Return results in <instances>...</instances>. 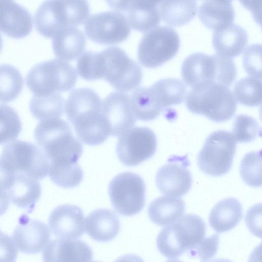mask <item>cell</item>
Segmentation results:
<instances>
[{
	"label": "cell",
	"instance_id": "74e56055",
	"mask_svg": "<svg viewBox=\"0 0 262 262\" xmlns=\"http://www.w3.org/2000/svg\"><path fill=\"white\" fill-rule=\"evenodd\" d=\"M243 64L246 72L251 77L261 78V46L252 44L248 46L243 55Z\"/></svg>",
	"mask_w": 262,
	"mask_h": 262
},
{
	"label": "cell",
	"instance_id": "cb8c5ba5",
	"mask_svg": "<svg viewBox=\"0 0 262 262\" xmlns=\"http://www.w3.org/2000/svg\"><path fill=\"white\" fill-rule=\"evenodd\" d=\"M11 201L16 206L31 212L41 195L37 180L22 173H15L14 182L8 190Z\"/></svg>",
	"mask_w": 262,
	"mask_h": 262
},
{
	"label": "cell",
	"instance_id": "60d3db41",
	"mask_svg": "<svg viewBox=\"0 0 262 262\" xmlns=\"http://www.w3.org/2000/svg\"><path fill=\"white\" fill-rule=\"evenodd\" d=\"M15 173L0 160V189L8 191L12 186Z\"/></svg>",
	"mask_w": 262,
	"mask_h": 262
},
{
	"label": "cell",
	"instance_id": "f6af8a7d",
	"mask_svg": "<svg viewBox=\"0 0 262 262\" xmlns=\"http://www.w3.org/2000/svg\"><path fill=\"white\" fill-rule=\"evenodd\" d=\"M165 262H183L182 261L177 259H173L166 260Z\"/></svg>",
	"mask_w": 262,
	"mask_h": 262
},
{
	"label": "cell",
	"instance_id": "9c48e42d",
	"mask_svg": "<svg viewBox=\"0 0 262 262\" xmlns=\"http://www.w3.org/2000/svg\"><path fill=\"white\" fill-rule=\"evenodd\" d=\"M180 43L179 36L173 28L156 27L142 37L138 48V60L146 68L161 66L176 55Z\"/></svg>",
	"mask_w": 262,
	"mask_h": 262
},
{
	"label": "cell",
	"instance_id": "4dcf8cb0",
	"mask_svg": "<svg viewBox=\"0 0 262 262\" xmlns=\"http://www.w3.org/2000/svg\"><path fill=\"white\" fill-rule=\"evenodd\" d=\"M151 86L163 110L181 103L187 95L186 85L181 80L177 78L162 79Z\"/></svg>",
	"mask_w": 262,
	"mask_h": 262
},
{
	"label": "cell",
	"instance_id": "4fadbf2b",
	"mask_svg": "<svg viewBox=\"0 0 262 262\" xmlns=\"http://www.w3.org/2000/svg\"><path fill=\"white\" fill-rule=\"evenodd\" d=\"M221 56L197 52L184 60L181 67L183 81L192 88L201 84L213 82L222 84Z\"/></svg>",
	"mask_w": 262,
	"mask_h": 262
},
{
	"label": "cell",
	"instance_id": "d590c367",
	"mask_svg": "<svg viewBox=\"0 0 262 262\" xmlns=\"http://www.w3.org/2000/svg\"><path fill=\"white\" fill-rule=\"evenodd\" d=\"M239 173L243 180L249 186H261V152L252 151L247 153L242 160Z\"/></svg>",
	"mask_w": 262,
	"mask_h": 262
},
{
	"label": "cell",
	"instance_id": "8fae6325",
	"mask_svg": "<svg viewBox=\"0 0 262 262\" xmlns=\"http://www.w3.org/2000/svg\"><path fill=\"white\" fill-rule=\"evenodd\" d=\"M84 31L92 41L104 45L121 43L129 36L130 29L121 12L104 11L93 14L85 23Z\"/></svg>",
	"mask_w": 262,
	"mask_h": 262
},
{
	"label": "cell",
	"instance_id": "6da1fadb",
	"mask_svg": "<svg viewBox=\"0 0 262 262\" xmlns=\"http://www.w3.org/2000/svg\"><path fill=\"white\" fill-rule=\"evenodd\" d=\"M76 71L86 80L103 79L123 93L136 89L143 77L140 66L122 49L115 47L99 52H83L77 60Z\"/></svg>",
	"mask_w": 262,
	"mask_h": 262
},
{
	"label": "cell",
	"instance_id": "52a82bcc",
	"mask_svg": "<svg viewBox=\"0 0 262 262\" xmlns=\"http://www.w3.org/2000/svg\"><path fill=\"white\" fill-rule=\"evenodd\" d=\"M0 160L15 173L26 174L37 180L49 174V159L41 148L30 142H10L3 148Z\"/></svg>",
	"mask_w": 262,
	"mask_h": 262
},
{
	"label": "cell",
	"instance_id": "5bb4252c",
	"mask_svg": "<svg viewBox=\"0 0 262 262\" xmlns=\"http://www.w3.org/2000/svg\"><path fill=\"white\" fill-rule=\"evenodd\" d=\"M185 157H172L158 170L156 183L158 189L166 195L179 197L186 194L192 184V176Z\"/></svg>",
	"mask_w": 262,
	"mask_h": 262
},
{
	"label": "cell",
	"instance_id": "e0dca14e",
	"mask_svg": "<svg viewBox=\"0 0 262 262\" xmlns=\"http://www.w3.org/2000/svg\"><path fill=\"white\" fill-rule=\"evenodd\" d=\"M50 232L44 223L22 215L12 234L17 249L26 254L42 251L49 242Z\"/></svg>",
	"mask_w": 262,
	"mask_h": 262
},
{
	"label": "cell",
	"instance_id": "7c38bea8",
	"mask_svg": "<svg viewBox=\"0 0 262 262\" xmlns=\"http://www.w3.org/2000/svg\"><path fill=\"white\" fill-rule=\"evenodd\" d=\"M157 146L154 132L147 127H136L121 135L116 145L119 160L128 166L138 165L150 158Z\"/></svg>",
	"mask_w": 262,
	"mask_h": 262
},
{
	"label": "cell",
	"instance_id": "f546056e",
	"mask_svg": "<svg viewBox=\"0 0 262 262\" xmlns=\"http://www.w3.org/2000/svg\"><path fill=\"white\" fill-rule=\"evenodd\" d=\"M29 107L33 117L43 121L61 116L64 112L65 102L59 93L34 95L30 100Z\"/></svg>",
	"mask_w": 262,
	"mask_h": 262
},
{
	"label": "cell",
	"instance_id": "7bdbcfd3",
	"mask_svg": "<svg viewBox=\"0 0 262 262\" xmlns=\"http://www.w3.org/2000/svg\"><path fill=\"white\" fill-rule=\"evenodd\" d=\"M114 262H144L139 256L133 254H127L118 257Z\"/></svg>",
	"mask_w": 262,
	"mask_h": 262
},
{
	"label": "cell",
	"instance_id": "8992f818",
	"mask_svg": "<svg viewBox=\"0 0 262 262\" xmlns=\"http://www.w3.org/2000/svg\"><path fill=\"white\" fill-rule=\"evenodd\" d=\"M77 79L74 67L68 62L52 59L32 67L27 75L26 83L35 95H45L72 89Z\"/></svg>",
	"mask_w": 262,
	"mask_h": 262
},
{
	"label": "cell",
	"instance_id": "44dd1931",
	"mask_svg": "<svg viewBox=\"0 0 262 262\" xmlns=\"http://www.w3.org/2000/svg\"><path fill=\"white\" fill-rule=\"evenodd\" d=\"M86 233L94 240L107 242L119 233L120 223L117 214L108 209L100 208L90 213L85 219Z\"/></svg>",
	"mask_w": 262,
	"mask_h": 262
},
{
	"label": "cell",
	"instance_id": "ee69618b",
	"mask_svg": "<svg viewBox=\"0 0 262 262\" xmlns=\"http://www.w3.org/2000/svg\"><path fill=\"white\" fill-rule=\"evenodd\" d=\"M210 262H233L229 259L224 258H216L211 260Z\"/></svg>",
	"mask_w": 262,
	"mask_h": 262
},
{
	"label": "cell",
	"instance_id": "7dc6e473",
	"mask_svg": "<svg viewBox=\"0 0 262 262\" xmlns=\"http://www.w3.org/2000/svg\"><path fill=\"white\" fill-rule=\"evenodd\" d=\"M92 262H101V261H92Z\"/></svg>",
	"mask_w": 262,
	"mask_h": 262
},
{
	"label": "cell",
	"instance_id": "7402d4cb",
	"mask_svg": "<svg viewBox=\"0 0 262 262\" xmlns=\"http://www.w3.org/2000/svg\"><path fill=\"white\" fill-rule=\"evenodd\" d=\"M247 43L246 31L235 24L214 31L212 36V45L216 54L230 58L242 53Z\"/></svg>",
	"mask_w": 262,
	"mask_h": 262
},
{
	"label": "cell",
	"instance_id": "603a6c76",
	"mask_svg": "<svg viewBox=\"0 0 262 262\" xmlns=\"http://www.w3.org/2000/svg\"><path fill=\"white\" fill-rule=\"evenodd\" d=\"M85 43L82 31L72 27L62 30L53 38L52 48L58 59L67 62L76 59L83 53Z\"/></svg>",
	"mask_w": 262,
	"mask_h": 262
},
{
	"label": "cell",
	"instance_id": "c3c4849f",
	"mask_svg": "<svg viewBox=\"0 0 262 262\" xmlns=\"http://www.w3.org/2000/svg\"><path fill=\"white\" fill-rule=\"evenodd\" d=\"M1 232V231H0Z\"/></svg>",
	"mask_w": 262,
	"mask_h": 262
},
{
	"label": "cell",
	"instance_id": "f1b7e54d",
	"mask_svg": "<svg viewBox=\"0 0 262 262\" xmlns=\"http://www.w3.org/2000/svg\"><path fill=\"white\" fill-rule=\"evenodd\" d=\"M160 16L167 24L180 26L188 23L196 15L195 1H165L159 3Z\"/></svg>",
	"mask_w": 262,
	"mask_h": 262
},
{
	"label": "cell",
	"instance_id": "bcb514c9",
	"mask_svg": "<svg viewBox=\"0 0 262 262\" xmlns=\"http://www.w3.org/2000/svg\"><path fill=\"white\" fill-rule=\"evenodd\" d=\"M3 48V39L1 36V34L0 33V52L2 49Z\"/></svg>",
	"mask_w": 262,
	"mask_h": 262
},
{
	"label": "cell",
	"instance_id": "9a60e30c",
	"mask_svg": "<svg viewBox=\"0 0 262 262\" xmlns=\"http://www.w3.org/2000/svg\"><path fill=\"white\" fill-rule=\"evenodd\" d=\"M107 3L116 11L125 13L129 26L136 31H149L160 23V1H110Z\"/></svg>",
	"mask_w": 262,
	"mask_h": 262
},
{
	"label": "cell",
	"instance_id": "5b68a950",
	"mask_svg": "<svg viewBox=\"0 0 262 262\" xmlns=\"http://www.w3.org/2000/svg\"><path fill=\"white\" fill-rule=\"evenodd\" d=\"M205 233L206 225L201 217L186 214L161 230L156 239L157 248L167 258H177L193 250Z\"/></svg>",
	"mask_w": 262,
	"mask_h": 262
},
{
	"label": "cell",
	"instance_id": "ffe728a7",
	"mask_svg": "<svg viewBox=\"0 0 262 262\" xmlns=\"http://www.w3.org/2000/svg\"><path fill=\"white\" fill-rule=\"evenodd\" d=\"M32 27V15L25 7L14 1L0 0V31L19 38L29 34Z\"/></svg>",
	"mask_w": 262,
	"mask_h": 262
},
{
	"label": "cell",
	"instance_id": "836d02e7",
	"mask_svg": "<svg viewBox=\"0 0 262 262\" xmlns=\"http://www.w3.org/2000/svg\"><path fill=\"white\" fill-rule=\"evenodd\" d=\"M261 79L248 76L238 80L234 85L233 95L241 104L256 106L261 102Z\"/></svg>",
	"mask_w": 262,
	"mask_h": 262
},
{
	"label": "cell",
	"instance_id": "d6986e66",
	"mask_svg": "<svg viewBox=\"0 0 262 262\" xmlns=\"http://www.w3.org/2000/svg\"><path fill=\"white\" fill-rule=\"evenodd\" d=\"M44 262H90L93 258L91 247L84 242L75 239H55L43 250Z\"/></svg>",
	"mask_w": 262,
	"mask_h": 262
},
{
	"label": "cell",
	"instance_id": "ac0fdd59",
	"mask_svg": "<svg viewBox=\"0 0 262 262\" xmlns=\"http://www.w3.org/2000/svg\"><path fill=\"white\" fill-rule=\"evenodd\" d=\"M49 225L52 233L64 239H75L84 232V219L82 210L77 206H58L50 213Z\"/></svg>",
	"mask_w": 262,
	"mask_h": 262
},
{
	"label": "cell",
	"instance_id": "277c9868",
	"mask_svg": "<svg viewBox=\"0 0 262 262\" xmlns=\"http://www.w3.org/2000/svg\"><path fill=\"white\" fill-rule=\"evenodd\" d=\"M185 104L191 112L216 122L230 120L236 109V100L230 89L213 82L192 88L186 96Z\"/></svg>",
	"mask_w": 262,
	"mask_h": 262
},
{
	"label": "cell",
	"instance_id": "ba28073f",
	"mask_svg": "<svg viewBox=\"0 0 262 262\" xmlns=\"http://www.w3.org/2000/svg\"><path fill=\"white\" fill-rule=\"evenodd\" d=\"M235 150L236 142L232 134L215 130L207 138L198 154V167L208 175L223 176L231 169Z\"/></svg>",
	"mask_w": 262,
	"mask_h": 262
},
{
	"label": "cell",
	"instance_id": "d6a6232c",
	"mask_svg": "<svg viewBox=\"0 0 262 262\" xmlns=\"http://www.w3.org/2000/svg\"><path fill=\"white\" fill-rule=\"evenodd\" d=\"M49 174L54 183L63 188L77 186L83 177L82 169L77 163L51 162Z\"/></svg>",
	"mask_w": 262,
	"mask_h": 262
},
{
	"label": "cell",
	"instance_id": "1f68e13d",
	"mask_svg": "<svg viewBox=\"0 0 262 262\" xmlns=\"http://www.w3.org/2000/svg\"><path fill=\"white\" fill-rule=\"evenodd\" d=\"M24 79L19 71L12 65L0 64V101L14 100L21 92Z\"/></svg>",
	"mask_w": 262,
	"mask_h": 262
},
{
	"label": "cell",
	"instance_id": "7a4b0ae2",
	"mask_svg": "<svg viewBox=\"0 0 262 262\" xmlns=\"http://www.w3.org/2000/svg\"><path fill=\"white\" fill-rule=\"evenodd\" d=\"M35 141L50 162L76 163L83 152L71 127L59 118L40 122L34 129Z\"/></svg>",
	"mask_w": 262,
	"mask_h": 262
},
{
	"label": "cell",
	"instance_id": "f35d334b",
	"mask_svg": "<svg viewBox=\"0 0 262 262\" xmlns=\"http://www.w3.org/2000/svg\"><path fill=\"white\" fill-rule=\"evenodd\" d=\"M219 244V236L217 233L203 240L190 252L191 257H198L201 262H209L216 254Z\"/></svg>",
	"mask_w": 262,
	"mask_h": 262
},
{
	"label": "cell",
	"instance_id": "484cf974",
	"mask_svg": "<svg viewBox=\"0 0 262 262\" xmlns=\"http://www.w3.org/2000/svg\"><path fill=\"white\" fill-rule=\"evenodd\" d=\"M243 207L234 198L223 199L216 203L209 216L210 226L216 232L222 233L234 228L243 217Z\"/></svg>",
	"mask_w": 262,
	"mask_h": 262
},
{
	"label": "cell",
	"instance_id": "e575fe53",
	"mask_svg": "<svg viewBox=\"0 0 262 262\" xmlns=\"http://www.w3.org/2000/svg\"><path fill=\"white\" fill-rule=\"evenodd\" d=\"M21 130V122L15 110L0 104V145L16 139Z\"/></svg>",
	"mask_w": 262,
	"mask_h": 262
},
{
	"label": "cell",
	"instance_id": "2e32d148",
	"mask_svg": "<svg viewBox=\"0 0 262 262\" xmlns=\"http://www.w3.org/2000/svg\"><path fill=\"white\" fill-rule=\"evenodd\" d=\"M101 113L113 136L120 137L133 128L136 122L129 96L125 93L116 91L108 94L102 102Z\"/></svg>",
	"mask_w": 262,
	"mask_h": 262
},
{
	"label": "cell",
	"instance_id": "b9f144b4",
	"mask_svg": "<svg viewBox=\"0 0 262 262\" xmlns=\"http://www.w3.org/2000/svg\"><path fill=\"white\" fill-rule=\"evenodd\" d=\"M9 200L6 191L0 189V216L7 211L9 205Z\"/></svg>",
	"mask_w": 262,
	"mask_h": 262
},
{
	"label": "cell",
	"instance_id": "8d00e7d4",
	"mask_svg": "<svg viewBox=\"0 0 262 262\" xmlns=\"http://www.w3.org/2000/svg\"><path fill=\"white\" fill-rule=\"evenodd\" d=\"M232 136L237 142H250L261 133V128L257 121L246 115H238L235 119Z\"/></svg>",
	"mask_w": 262,
	"mask_h": 262
},
{
	"label": "cell",
	"instance_id": "ab89813d",
	"mask_svg": "<svg viewBox=\"0 0 262 262\" xmlns=\"http://www.w3.org/2000/svg\"><path fill=\"white\" fill-rule=\"evenodd\" d=\"M17 256V249L12 238L0 232V262H15Z\"/></svg>",
	"mask_w": 262,
	"mask_h": 262
},
{
	"label": "cell",
	"instance_id": "d4e9b609",
	"mask_svg": "<svg viewBox=\"0 0 262 262\" xmlns=\"http://www.w3.org/2000/svg\"><path fill=\"white\" fill-rule=\"evenodd\" d=\"M199 17L205 26L214 31L224 29L234 19L232 2L205 1L199 8Z\"/></svg>",
	"mask_w": 262,
	"mask_h": 262
},
{
	"label": "cell",
	"instance_id": "4316f807",
	"mask_svg": "<svg viewBox=\"0 0 262 262\" xmlns=\"http://www.w3.org/2000/svg\"><path fill=\"white\" fill-rule=\"evenodd\" d=\"M185 210V202L180 198L161 196L152 201L148 207L150 220L160 226L169 225L181 217Z\"/></svg>",
	"mask_w": 262,
	"mask_h": 262
},
{
	"label": "cell",
	"instance_id": "83f0119b",
	"mask_svg": "<svg viewBox=\"0 0 262 262\" xmlns=\"http://www.w3.org/2000/svg\"><path fill=\"white\" fill-rule=\"evenodd\" d=\"M129 99L135 117L140 120H154L163 110L151 86L136 88L129 96Z\"/></svg>",
	"mask_w": 262,
	"mask_h": 262
},
{
	"label": "cell",
	"instance_id": "3957f363",
	"mask_svg": "<svg viewBox=\"0 0 262 262\" xmlns=\"http://www.w3.org/2000/svg\"><path fill=\"white\" fill-rule=\"evenodd\" d=\"M90 13L85 1H46L35 13V25L40 34L53 38L66 28L85 23Z\"/></svg>",
	"mask_w": 262,
	"mask_h": 262
},
{
	"label": "cell",
	"instance_id": "30bf717a",
	"mask_svg": "<svg viewBox=\"0 0 262 262\" xmlns=\"http://www.w3.org/2000/svg\"><path fill=\"white\" fill-rule=\"evenodd\" d=\"M108 193L114 208L122 215H134L144 207L145 185L135 173L124 172L115 176L110 183Z\"/></svg>",
	"mask_w": 262,
	"mask_h": 262
}]
</instances>
